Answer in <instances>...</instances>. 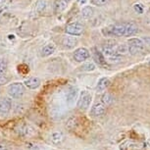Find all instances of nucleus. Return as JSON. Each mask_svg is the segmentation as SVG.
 <instances>
[{"label":"nucleus","mask_w":150,"mask_h":150,"mask_svg":"<svg viewBox=\"0 0 150 150\" xmlns=\"http://www.w3.org/2000/svg\"><path fill=\"white\" fill-rule=\"evenodd\" d=\"M25 86L30 89H36L40 86V80L38 77H30L24 81Z\"/></svg>","instance_id":"nucleus-11"},{"label":"nucleus","mask_w":150,"mask_h":150,"mask_svg":"<svg viewBox=\"0 0 150 150\" xmlns=\"http://www.w3.org/2000/svg\"><path fill=\"white\" fill-rule=\"evenodd\" d=\"M113 101H114V97H113V96L108 92L104 93V94L102 95V97H101V103H102L104 106L111 105V104L113 103Z\"/></svg>","instance_id":"nucleus-20"},{"label":"nucleus","mask_w":150,"mask_h":150,"mask_svg":"<svg viewBox=\"0 0 150 150\" xmlns=\"http://www.w3.org/2000/svg\"><path fill=\"white\" fill-rule=\"evenodd\" d=\"M78 97V90L76 87L71 86L69 89L66 91V95H65V99H66V103L69 106H72L75 103L76 99Z\"/></svg>","instance_id":"nucleus-10"},{"label":"nucleus","mask_w":150,"mask_h":150,"mask_svg":"<svg viewBox=\"0 0 150 150\" xmlns=\"http://www.w3.org/2000/svg\"><path fill=\"white\" fill-rule=\"evenodd\" d=\"M95 65L92 63V62H89V63H86L83 65L81 67V70L83 71H86V72H92V71L95 70Z\"/></svg>","instance_id":"nucleus-22"},{"label":"nucleus","mask_w":150,"mask_h":150,"mask_svg":"<svg viewBox=\"0 0 150 150\" xmlns=\"http://www.w3.org/2000/svg\"><path fill=\"white\" fill-rule=\"evenodd\" d=\"M65 1H66V2H68V1H71V0H65Z\"/></svg>","instance_id":"nucleus-33"},{"label":"nucleus","mask_w":150,"mask_h":150,"mask_svg":"<svg viewBox=\"0 0 150 150\" xmlns=\"http://www.w3.org/2000/svg\"><path fill=\"white\" fill-rule=\"evenodd\" d=\"M8 81H9V79L8 78H5V76L1 75L0 76V84H4V83H7Z\"/></svg>","instance_id":"nucleus-29"},{"label":"nucleus","mask_w":150,"mask_h":150,"mask_svg":"<svg viewBox=\"0 0 150 150\" xmlns=\"http://www.w3.org/2000/svg\"><path fill=\"white\" fill-rule=\"evenodd\" d=\"M55 50H56V46L54 44L48 43L42 47V49L40 51V55H41V57H48V56L52 55L53 53L55 52Z\"/></svg>","instance_id":"nucleus-13"},{"label":"nucleus","mask_w":150,"mask_h":150,"mask_svg":"<svg viewBox=\"0 0 150 150\" xmlns=\"http://www.w3.org/2000/svg\"><path fill=\"white\" fill-rule=\"evenodd\" d=\"M4 1V0H0V3H1V2H3Z\"/></svg>","instance_id":"nucleus-32"},{"label":"nucleus","mask_w":150,"mask_h":150,"mask_svg":"<svg viewBox=\"0 0 150 150\" xmlns=\"http://www.w3.org/2000/svg\"><path fill=\"white\" fill-rule=\"evenodd\" d=\"M129 53L131 55H135L143 49L144 44L140 38H129L128 40Z\"/></svg>","instance_id":"nucleus-4"},{"label":"nucleus","mask_w":150,"mask_h":150,"mask_svg":"<svg viewBox=\"0 0 150 150\" xmlns=\"http://www.w3.org/2000/svg\"><path fill=\"white\" fill-rule=\"evenodd\" d=\"M89 51L84 47H81V48H78L77 50L74 53V58L75 60L79 62V63H83L86 60L89 58Z\"/></svg>","instance_id":"nucleus-8"},{"label":"nucleus","mask_w":150,"mask_h":150,"mask_svg":"<svg viewBox=\"0 0 150 150\" xmlns=\"http://www.w3.org/2000/svg\"><path fill=\"white\" fill-rule=\"evenodd\" d=\"M110 86V80L108 78H101L99 80L97 86H96V90L98 92H103L106 88H108V86Z\"/></svg>","instance_id":"nucleus-14"},{"label":"nucleus","mask_w":150,"mask_h":150,"mask_svg":"<svg viewBox=\"0 0 150 150\" xmlns=\"http://www.w3.org/2000/svg\"><path fill=\"white\" fill-rule=\"evenodd\" d=\"M140 39L142 40L144 45H148V46H150V36H143V38Z\"/></svg>","instance_id":"nucleus-28"},{"label":"nucleus","mask_w":150,"mask_h":150,"mask_svg":"<svg viewBox=\"0 0 150 150\" xmlns=\"http://www.w3.org/2000/svg\"><path fill=\"white\" fill-rule=\"evenodd\" d=\"M106 30H103L102 32L106 36H125L126 32V24H116L112 25L108 28H105Z\"/></svg>","instance_id":"nucleus-2"},{"label":"nucleus","mask_w":150,"mask_h":150,"mask_svg":"<svg viewBox=\"0 0 150 150\" xmlns=\"http://www.w3.org/2000/svg\"><path fill=\"white\" fill-rule=\"evenodd\" d=\"M93 57H94V60L97 62L98 64L102 65V66H105L107 64L106 59L104 58L103 54L101 52H99L97 49H94V52H93Z\"/></svg>","instance_id":"nucleus-17"},{"label":"nucleus","mask_w":150,"mask_h":150,"mask_svg":"<svg viewBox=\"0 0 150 150\" xmlns=\"http://www.w3.org/2000/svg\"><path fill=\"white\" fill-rule=\"evenodd\" d=\"M65 32L66 33L70 35H73V36H80L84 32V27L80 23H71L68 26L66 27L65 29Z\"/></svg>","instance_id":"nucleus-5"},{"label":"nucleus","mask_w":150,"mask_h":150,"mask_svg":"<svg viewBox=\"0 0 150 150\" xmlns=\"http://www.w3.org/2000/svg\"><path fill=\"white\" fill-rule=\"evenodd\" d=\"M7 69V62L5 59L0 58V76L3 75Z\"/></svg>","instance_id":"nucleus-25"},{"label":"nucleus","mask_w":150,"mask_h":150,"mask_svg":"<svg viewBox=\"0 0 150 150\" xmlns=\"http://www.w3.org/2000/svg\"><path fill=\"white\" fill-rule=\"evenodd\" d=\"M149 66H150V62H149Z\"/></svg>","instance_id":"nucleus-34"},{"label":"nucleus","mask_w":150,"mask_h":150,"mask_svg":"<svg viewBox=\"0 0 150 150\" xmlns=\"http://www.w3.org/2000/svg\"><path fill=\"white\" fill-rule=\"evenodd\" d=\"M134 9L135 12H137L138 14H142L143 13V11H144V8L142 6V4H140V3H137V4H134Z\"/></svg>","instance_id":"nucleus-27"},{"label":"nucleus","mask_w":150,"mask_h":150,"mask_svg":"<svg viewBox=\"0 0 150 150\" xmlns=\"http://www.w3.org/2000/svg\"><path fill=\"white\" fill-rule=\"evenodd\" d=\"M146 144L134 140H126L121 143L120 150H145Z\"/></svg>","instance_id":"nucleus-6"},{"label":"nucleus","mask_w":150,"mask_h":150,"mask_svg":"<svg viewBox=\"0 0 150 150\" xmlns=\"http://www.w3.org/2000/svg\"><path fill=\"white\" fill-rule=\"evenodd\" d=\"M30 132H33V129H30L29 126H22V127H20V131H19L20 134H22V135H29Z\"/></svg>","instance_id":"nucleus-23"},{"label":"nucleus","mask_w":150,"mask_h":150,"mask_svg":"<svg viewBox=\"0 0 150 150\" xmlns=\"http://www.w3.org/2000/svg\"><path fill=\"white\" fill-rule=\"evenodd\" d=\"M67 8V2L65 0H55L54 2V12L60 13Z\"/></svg>","instance_id":"nucleus-16"},{"label":"nucleus","mask_w":150,"mask_h":150,"mask_svg":"<svg viewBox=\"0 0 150 150\" xmlns=\"http://www.w3.org/2000/svg\"><path fill=\"white\" fill-rule=\"evenodd\" d=\"M116 54H117L118 56H121L122 55H126L129 53V46L127 43H123V44H120L118 45L117 47H116V50H115Z\"/></svg>","instance_id":"nucleus-19"},{"label":"nucleus","mask_w":150,"mask_h":150,"mask_svg":"<svg viewBox=\"0 0 150 150\" xmlns=\"http://www.w3.org/2000/svg\"><path fill=\"white\" fill-rule=\"evenodd\" d=\"M62 44H63V46L65 48L71 49V48H74L75 46H77L78 39L73 38V36H64L63 39H62Z\"/></svg>","instance_id":"nucleus-12"},{"label":"nucleus","mask_w":150,"mask_h":150,"mask_svg":"<svg viewBox=\"0 0 150 150\" xmlns=\"http://www.w3.org/2000/svg\"><path fill=\"white\" fill-rule=\"evenodd\" d=\"M12 109V100L8 97L0 98V116L5 117L10 113Z\"/></svg>","instance_id":"nucleus-7"},{"label":"nucleus","mask_w":150,"mask_h":150,"mask_svg":"<svg viewBox=\"0 0 150 150\" xmlns=\"http://www.w3.org/2000/svg\"><path fill=\"white\" fill-rule=\"evenodd\" d=\"M0 150H11L9 147L4 145V144H0Z\"/></svg>","instance_id":"nucleus-30"},{"label":"nucleus","mask_w":150,"mask_h":150,"mask_svg":"<svg viewBox=\"0 0 150 150\" xmlns=\"http://www.w3.org/2000/svg\"><path fill=\"white\" fill-rule=\"evenodd\" d=\"M109 2V0H90V3L95 6H104Z\"/></svg>","instance_id":"nucleus-26"},{"label":"nucleus","mask_w":150,"mask_h":150,"mask_svg":"<svg viewBox=\"0 0 150 150\" xmlns=\"http://www.w3.org/2000/svg\"><path fill=\"white\" fill-rule=\"evenodd\" d=\"M8 94L10 97L14 99H20L26 92V88H25L24 83H13L8 86Z\"/></svg>","instance_id":"nucleus-1"},{"label":"nucleus","mask_w":150,"mask_h":150,"mask_svg":"<svg viewBox=\"0 0 150 150\" xmlns=\"http://www.w3.org/2000/svg\"><path fill=\"white\" fill-rule=\"evenodd\" d=\"M106 106H104L101 102H96L90 109V115L93 117H101L105 114Z\"/></svg>","instance_id":"nucleus-9"},{"label":"nucleus","mask_w":150,"mask_h":150,"mask_svg":"<svg viewBox=\"0 0 150 150\" xmlns=\"http://www.w3.org/2000/svg\"><path fill=\"white\" fill-rule=\"evenodd\" d=\"M86 0H79V3L81 4V5L84 4V3H86Z\"/></svg>","instance_id":"nucleus-31"},{"label":"nucleus","mask_w":150,"mask_h":150,"mask_svg":"<svg viewBox=\"0 0 150 150\" xmlns=\"http://www.w3.org/2000/svg\"><path fill=\"white\" fill-rule=\"evenodd\" d=\"M91 100H92L91 93L88 92L87 90H83V91H81L80 96H79L78 104H77L79 109L83 110V111H86V110H87L89 108V106H90Z\"/></svg>","instance_id":"nucleus-3"},{"label":"nucleus","mask_w":150,"mask_h":150,"mask_svg":"<svg viewBox=\"0 0 150 150\" xmlns=\"http://www.w3.org/2000/svg\"><path fill=\"white\" fill-rule=\"evenodd\" d=\"M47 2L45 0H39V1L36 3V9H38V12H42L45 8H46Z\"/></svg>","instance_id":"nucleus-24"},{"label":"nucleus","mask_w":150,"mask_h":150,"mask_svg":"<svg viewBox=\"0 0 150 150\" xmlns=\"http://www.w3.org/2000/svg\"><path fill=\"white\" fill-rule=\"evenodd\" d=\"M81 15H83L84 18H90L93 15V8L90 6H86L83 8L81 10Z\"/></svg>","instance_id":"nucleus-21"},{"label":"nucleus","mask_w":150,"mask_h":150,"mask_svg":"<svg viewBox=\"0 0 150 150\" xmlns=\"http://www.w3.org/2000/svg\"><path fill=\"white\" fill-rule=\"evenodd\" d=\"M138 33V28L132 23L126 24V32H125V36H132Z\"/></svg>","instance_id":"nucleus-15"},{"label":"nucleus","mask_w":150,"mask_h":150,"mask_svg":"<svg viewBox=\"0 0 150 150\" xmlns=\"http://www.w3.org/2000/svg\"><path fill=\"white\" fill-rule=\"evenodd\" d=\"M50 139L53 143L55 144H59L61 143L64 139V135L61 132H53L51 134V137H50Z\"/></svg>","instance_id":"nucleus-18"}]
</instances>
